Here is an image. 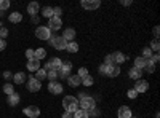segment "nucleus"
<instances>
[{
	"instance_id": "nucleus-41",
	"label": "nucleus",
	"mask_w": 160,
	"mask_h": 118,
	"mask_svg": "<svg viewBox=\"0 0 160 118\" xmlns=\"http://www.w3.org/2000/svg\"><path fill=\"white\" fill-rule=\"evenodd\" d=\"M7 35H8V29H5V27H0V38H7Z\"/></svg>"
},
{
	"instance_id": "nucleus-44",
	"label": "nucleus",
	"mask_w": 160,
	"mask_h": 118,
	"mask_svg": "<svg viewBox=\"0 0 160 118\" xmlns=\"http://www.w3.org/2000/svg\"><path fill=\"white\" fill-rule=\"evenodd\" d=\"M127 96H128L130 99H135V97L138 96V93H136V91H135V89H130V91H128V93H127Z\"/></svg>"
},
{
	"instance_id": "nucleus-8",
	"label": "nucleus",
	"mask_w": 160,
	"mask_h": 118,
	"mask_svg": "<svg viewBox=\"0 0 160 118\" xmlns=\"http://www.w3.org/2000/svg\"><path fill=\"white\" fill-rule=\"evenodd\" d=\"M40 88H42V82H38L35 77H31L28 82V89L31 93H37V91H40Z\"/></svg>"
},
{
	"instance_id": "nucleus-4",
	"label": "nucleus",
	"mask_w": 160,
	"mask_h": 118,
	"mask_svg": "<svg viewBox=\"0 0 160 118\" xmlns=\"http://www.w3.org/2000/svg\"><path fill=\"white\" fill-rule=\"evenodd\" d=\"M50 43H51L53 48H56V50H59V51H61V50H66V45H68V42H66L61 35H51Z\"/></svg>"
},
{
	"instance_id": "nucleus-7",
	"label": "nucleus",
	"mask_w": 160,
	"mask_h": 118,
	"mask_svg": "<svg viewBox=\"0 0 160 118\" xmlns=\"http://www.w3.org/2000/svg\"><path fill=\"white\" fill-rule=\"evenodd\" d=\"M80 5H82V8H85V10L93 11V10H98L101 7V2L99 0H82Z\"/></svg>"
},
{
	"instance_id": "nucleus-51",
	"label": "nucleus",
	"mask_w": 160,
	"mask_h": 118,
	"mask_svg": "<svg viewBox=\"0 0 160 118\" xmlns=\"http://www.w3.org/2000/svg\"><path fill=\"white\" fill-rule=\"evenodd\" d=\"M31 21H32L34 24H37V22H38V16H31Z\"/></svg>"
},
{
	"instance_id": "nucleus-46",
	"label": "nucleus",
	"mask_w": 160,
	"mask_h": 118,
	"mask_svg": "<svg viewBox=\"0 0 160 118\" xmlns=\"http://www.w3.org/2000/svg\"><path fill=\"white\" fill-rule=\"evenodd\" d=\"M120 5H123V7H130V5H131V0H120Z\"/></svg>"
},
{
	"instance_id": "nucleus-28",
	"label": "nucleus",
	"mask_w": 160,
	"mask_h": 118,
	"mask_svg": "<svg viewBox=\"0 0 160 118\" xmlns=\"http://www.w3.org/2000/svg\"><path fill=\"white\" fill-rule=\"evenodd\" d=\"M35 78H37L38 82L45 80V78H47V70H45V69H38V70L35 72Z\"/></svg>"
},
{
	"instance_id": "nucleus-14",
	"label": "nucleus",
	"mask_w": 160,
	"mask_h": 118,
	"mask_svg": "<svg viewBox=\"0 0 160 118\" xmlns=\"http://www.w3.org/2000/svg\"><path fill=\"white\" fill-rule=\"evenodd\" d=\"M66 42H74V38H75V31L72 27H68V29H64L62 35H61Z\"/></svg>"
},
{
	"instance_id": "nucleus-25",
	"label": "nucleus",
	"mask_w": 160,
	"mask_h": 118,
	"mask_svg": "<svg viewBox=\"0 0 160 118\" xmlns=\"http://www.w3.org/2000/svg\"><path fill=\"white\" fill-rule=\"evenodd\" d=\"M24 80H26V75H24L22 72H18V73L13 75V82H15L16 85H22Z\"/></svg>"
},
{
	"instance_id": "nucleus-22",
	"label": "nucleus",
	"mask_w": 160,
	"mask_h": 118,
	"mask_svg": "<svg viewBox=\"0 0 160 118\" xmlns=\"http://www.w3.org/2000/svg\"><path fill=\"white\" fill-rule=\"evenodd\" d=\"M45 56H47V50H45V48H37V50H34V58H35L37 61H42Z\"/></svg>"
},
{
	"instance_id": "nucleus-17",
	"label": "nucleus",
	"mask_w": 160,
	"mask_h": 118,
	"mask_svg": "<svg viewBox=\"0 0 160 118\" xmlns=\"http://www.w3.org/2000/svg\"><path fill=\"white\" fill-rule=\"evenodd\" d=\"M26 65H28V70H31V72H37V70L40 69V61H37V59L34 58V59H29Z\"/></svg>"
},
{
	"instance_id": "nucleus-24",
	"label": "nucleus",
	"mask_w": 160,
	"mask_h": 118,
	"mask_svg": "<svg viewBox=\"0 0 160 118\" xmlns=\"http://www.w3.org/2000/svg\"><path fill=\"white\" fill-rule=\"evenodd\" d=\"M10 22H13V24H18V22H21L22 21V15L21 13H18V11H15V13H10Z\"/></svg>"
},
{
	"instance_id": "nucleus-48",
	"label": "nucleus",
	"mask_w": 160,
	"mask_h": 118,
	"mask_svg": "<svg viewBox=\"0 0 160 118\" xmlns=\"http://www.w3.org/2000/svg\"><path fill=\"white\" fill-rule=\"evenodd\" d=\"M61 118H74V113H71V112H64Z\"/></svg>"
},
{
	"instance_id": "nucleus-5",
	"label": "nucleus",
	"mask_w": 160,
	"mask_h": 118,
	"mask_svg": "<svg viewBox=\"0 0 160 118\" xmlns=\"http://www.w3.org/2000/svg\"><path fill=\"white\" fill-rule=\"evenodd\" d=\"M61 64H62V61L59 59V58H51L45 65H43V69L48 72V70H59L61 69Z\"/></svg>"
},
{
	"instance_id": "nucleus-9",
	"label": "nucleus",
	"mask_w": 160,
	"mask_h": 118,
	"mask_svg": "<svg viewBox=\"0 0 160 118\" xmlns=\"http://www.w3.org/2000/svg\"><path fill=\"white\" fill-rule=\"evenodd\" d=\"M133 89H135L138 94H139V93H146V91L149 89V83L146 82V80H142V78H139V80H136L135 88H133Z\"/></svg>"
},
{
	"instance_id": "nucleus-34",
	"label": "nucleus",
	"mask_w": 160,
	"mask_h": 118,
	"mask_svg": "<svg viewBox=\"0 0 160 118\" xmlns=\"http://www.w3.org/2000/svg\"><path fill=\"white\" fill-rule=\"evenodd\" d=\"M142 58H146V59H151L152 58V50L149 48V46H146L144 50H142V54H141Z\"/></svg>"
},
{
	"instance_id": "nucleus-6",
	"label": "nucleus",
	"mask_w": 160,
	"mask_h": 118,
	"mask_svg": "<svg viewBox=\"0 0 160 118\" xmlns=\"http://www.w3.org/2000/svg\"><path fill=\"white\" fill-rule=\"evenodd\" d=\"M71 70H72V62L64 61V62L61 64V69L58 70V73H59L61 78H68V77L71 75Z\"/></svg>"
},
{
	"instance_id": "nucleus-3",
	"label": "nucleus",
	"mask_w": 160,
	"mask_h": 118,
	"mask_svg": "<svg viewBox=\"0 0 160 118\" xmlns=\"http://www.w3.org/2000/svg\"><path fill=\"white\" fill-rule=\"evenodd\" d=\"M35 37L38 40H50L51 38V31L47 27V26H38L35 29Z\"/></svg>"
},
{
	"instance_id": "nucleus-53",
	"label": "nucleus",
	"mask_w": 160,
	"mask_h": 118,
	"mask_svg": "<svg viewBox=\"0 0 160 118\" xmlns=\"http://www.w3.org/2000/svg\"><path fill=\"white\" fill-rule=\"evenodd\" d=\"M0 27H2V22H0Z\"/></svg>"
},
{
	"instance_id": "nucleus-19",
	"label": "nucleus",
	"mask_w": 160,
	"mask_h": 118,
	"mask_svg": "<svg viewBox=\"0 0 160 118\" xmlns=\"http://www.w3.org/2000/svg\"><path fill=\"white\" fill-rule=\"evenodd\" d=\"M128 75H130V78H133V80H139V78L142 77V70L141 69H136V67H131L130 69V72H128Z\"/></svg>"
},
{
	"instance_id": "nucleus-39",
	"label": "nucleus",
	"mask_w": 160,
	"mask_h": 118,
	"mask_svg": "<svg viewBox=\"0 0 160 118\" xmlns=\"http://www.w3.org/2000/svg\"><path fill=\"white\" fill-rule=\"evenodd\" d=\"M61 15H62V10L59 7L53 8V16H55V18H61Z\"/></svg>"
},
{
	"instance_id": "nucleus-33",
	"label": "nucleus",
	"mask_w": 160,
	"mask_h": 118,
	"mask_svg": "<svg viewBox=\"0 0 160 118\" xmlns=\"http://www.w3.org/2000/svg\"><path fill=\"white\" fill-rule=\"evenodd\" d=\"M144 70H146V72H149V73H152V72L155 70V64H154V62H151V59H148V64H146Z\"/></svg>"
},
{
	"instance_id": "nucleus-15",
	"label": "nucleus",
	"mask_w": 160,
	"mask_h": 118,
	"mask_svg": "<svg viewBox=\"0 0 160 118\" xmlns=\"http://www.w3.org/2000/svg\"><path fill=\"white\" fill-rule=\"evenodd\" d=\"M120 73V65L117 64H112V65H108V73H106V77H118Z\"/></svg>"
},
{
	"instance_id": "nucleus-27",
	"label": "nucleus",
	"mask_w": 160,
	"mask_h": 118,
	"mask_svg": "<svg viewBox=\"0 0 160 118\" xmlns=\"http://www.w3.org/2000/svg\"><path fill=\"white\" fill-rule=\"evenodd\" d=\"M66 50L69 51V53H77L78 51V45L75 42H68V45H66Z\"/></svg>"
},
{
	"instance_id": "nucleus-16",
	"label": "nucleus",
	"mask_w": 160,
	"mask_h": 118,
	"mask_svg": "<svg viewBox=\"0 0 160 118\" xmlns=\"http://www.w3.org/2000/svg\"><path fill=\"white\" fill-rule=\"evenodd\" d=\"M68 83H69V86H74V88H77V86H80L82 85V78H80L78 75H69L68 77Z\"/></svg>"
},
{
	"instance_id": "nucleus-23",
	"label": "nucleus",
	"mask_w": 160,
	"mask_h": 118,
	"mask_svg": "<svg viewBox=\"0 0 160 118\" xmlns=\"http://www.w3.org/2000/svg\"><path fill=\"white\" fill-rule=\"evenodd\" d=\"M146 64H148V59H146V58H142V56H138L136 59H135V67L136 69H144L146 67Z\"/></svg>"
},
{
	"instance_id": "nucleus-49",
	"label": "nucleus",
	"mask_w": 160,
	"mask_h": 118,
	"mask_svg": "<svg viewBox=\"0 0 160 118\" xmlns=\"http://www.w3.org/2000/svg\"><path fill=\"white\" fill-rule=\"evenodd\" d=\"M158 59H160V58H158V54H152V58H151V62L157 64V62H158Z\"/></svg>"
},
{
	"instance_id": "nucleus-52",
	"label": "nucleus",
	"mask_w": 160,
	"mask_h": 118,
	"mask_svg": "<svg viewBox=\"0 0 160 118\" xmlns=\"http://www.w3.org/2000/svg\"><path fill=\"white\" fill-rule=\"evenodd\" d=\"M3 15H5V13H3L2 10H0V16H3Z\"/></svg>"
},
{
	"instance_id": "nucleus-1",
	"label": "nucleus",
	"mask_w": 160,
	"mask_h": 118,
	"mask_svg": "<svg viewBox=\"0 0 160 118\" xmlns=\"http://www.w3.org/2000/svg\"><path fill=\"white\" fill-rule=\"evenodd\" d=\"M62 107L66 112H71V113H75L78 110V99L74 97V96H66L62 99Z\"/></svg>"
},
{
	"instance_id": "nucleus-42",
	"label": "nucleus",
	"mask_w": 160,
	"mask_h": 118,
	"mask_svg": "<svg viewBox=\"0 0 160 118\" xmlns=\"http://www.w3.org/2000/svg\"><path fill=\"white\" fill-rule=\"evenodd\" d=\"M3 78H5V80H13V73L10 72V70H5L3 72V75H2Z\"/></svg>"
},
{
	"instance_id": "nucleus-37",
	"label": "nucleus",
	"mask_w": 160,
	"mask_h": 118,
	"mask_svg": "<svg viewBox=\"0 0 160 118\" xmlns=\"http://www.w3.org/2000/svg\"><path fill=\"white\" fill-rule=\"evenodd\" d=\"M88 73H90V72H88V69H85V67H80V69H78V73H77V75H78L80 78H83V77H87Z\"/></svg>"
},
{
	"instance_id": "nucleus-45",
	"label": "nucleus",
	"mask_w": 160,
	"mask_h": 118,
	"mask_svg": "<svg viewBox=\"0 0 160 118\" xmlns=\"http://www.w3.org/2000/svg\"><path fill=\"white\" fill-rule=\"evenodd\" d=\"M88 115H91V116H98V115H99V110L95 107V109H91V110L88 112Z\"/></svg>"
},
{
	"instance_id": "nucleus-43",
	"label": "nucleus",
	"mask_w": 160,
	"mask_h": 118,
	"mask_svg": "<svg viewBox=\"0 0 160 118\" xmlns=\"http://www.w3.org/2000/svg\"><path fill=\"white\" fill-rule=\"evenodd\" d=\"M26 58H28V61L29 59H34V50L32 48H29L28 51H26Z\"/></svg>"
},
{
	"instance_id": "nucleus-21",
	"label": "nucleus",
	"mask_w": 160,
	"mask_h": 118,
	"mask_svg": "<svg viewBox=\"0 0 160 118\" xmlns=\"http://www.w3.org/2000/svg\"><path fill=\"white\" fill-rule=\"evenodd\" d=\"M112 58H114V62L118 65V64H122V62H125L127 61V56L123 54V53H120V51H115V53L112 54Z\"/></svg>"
},
{
	"instance_id": "nucleus-38",
	"label": "nucleus",
	"mask_w": 160,
	"mask_h": 118,
	"mask_svg": "<svg viewBox=\"0 0 160 118\" xmlns=\"http://www.w3.org/2000/svg\"><path fill=\"white\" fill-rule=\"evenodd\" d=\"M104 64H106V65H112V64H115V62H114L112 54H108V56L104 58Z\"/></svg>"
},
{
	"instance_id": "nucleus-32",
	"label": "nucleus",
	"mask_w": 160,
	"mask_h": 118,
	"mask_svg": "<svg viewBox=\"0 0 160 118\" xmlns=\"http://www.w3.org/2000/svg\"><path fill=\"white\" fill-rule=\"evenodd\" d=\"M90 115H88V112H85V110H82V109H78L75 113H74V118H88Z\"/></svg>"
},
{
	"instance_id": "nucleus-36",
	"label": "nucleus",
	"mask_w": 160,
	"mask_h": 118,
	"mask_svg": "<svg viewBox=\"0 0 160 118\" xmlns=\"http://www.w3.org/2000/svg\"><path fill=\"white\" fill-rule=\"evenodd\" d=\"M7 8H10V0H0V10L5 11Z\"/></svg>"
},
{
	"instance_id": "nucleus-31",
	"label": "nucleus",
	"mask_w": 160,
	"mask_h": 118,
	"mask_svg": "<svg viewBox=\"0 0 160 118\" xmlns=\"http://www.w3.org/2000/svg\"><path fill=\"white\" fill-rule=\"evenodd\" d=\"M42 15H43L45 18H48V19L53 18V8H51V7H45V8L42 10Z\"/></svg>"
},
{
	"instance_id": "nucleus-2",
	"label": "nucleus",
	"mask_w": 160,
	"mask_h": 118,
	"mask_svg": "<svg viewBox=\"0 0 160 118\" xmlns=\"http://www.w3.org/2000/svg\"><path fill=\"white\" fill-rule=\"evenodd\" d=\"M78 107L82 109V110H85V112H90L91 109L96 107V102H95V99H93V97L85 96V97H82V99L78 101Z\"/></svg>"
},
{
	"instance_id": "nucleus-11",
	"label": "nucleus",
	"mask_w": 160,
	"mask_h": 118,
	"mask_svg": "<svg viewBox=\"0 0 160 118\" xmlns=\"http://www.w3.org/2000/svg\"><path fill=\"white\" fill-rule=\"evenodd\" d=\"M48 91L51 94H61L62 93V85L59 82H50L48 83Z\"/></svg>"
},
{
	"instance_id": "nucleus-12",
	"label": "nucleus",
	"mask_w": 160,
	"mask_h": 118,
	"mask_svg": "<svg viewBox=\"0 0 160 118\" xmlns=\"http://www.w3.org/2000/svg\"><path fill=\"white\" fill-rule=\"evenodd\" d=\"M24 115H28L29 118H37V116H40V109L37 106H29L24 109Z\"/></svg>"
},
{
	"instance_id": "nucleus-18",
	"label": "nucleus",
	"mask_w": 160,
	"mask_h": 118,
	"mask_svg": "<svg viewBox=\"0 0 160 118\" xmlns=\"http://www.w3.org/2000/svg\"><path fill=\"white\" fill-rule=\"evenodd\" d=\"M19 101H21V97H19V94H18V93H13V94H10V96L7 97L8 106H11V107L18 106V102H19Z\"/></svg>"
},
{
	"instance_id": "nucleus-26",
	"label": "nucleus",
	"mask_w": 160,
	"mask_h": 118,
	"mask_svg": "<svg viewBox=\"0 0 160 118\" xmlns=\"http://www.w3.org/2000/svg\"><path fill=\"white\" fill-rule=\"evenodd\" d=\"M47 78H48L50 82H56L58 78H59L58 70H48V72H47Z\"/></svg>"
},
{
	"instance_id": "nucleus-47",
	"label": "nucleus",
	"mask_w": 160,
	"mask_h": 118,
	"mask_svg": "<svg viewBox=\"0 0 160 118\" xmlns=\"http://www.w3.org/2000/svg\"><path fill=\"white\" fill-rule=\"evenodd\" d=\"M7 48V42L5 40H2V38H0V51H3Z\"/></svg>"
},
{
	"instance_id": "nucleus-50",
	"label": "nucleus",
	"mask_w": 160,
	"mask_h": 118,
	"mask_svg": "<svg viewBox=\"0 0 160 118\" xmlns=\"http://www.w3.org/2000/svg\"><path fill=\"white\" fill-rule=\"evenodd\" d=\"M158 34H160V29H158V26H155V27H154V37L158 38Z\"/></svg>"
},
{
	"instance_id": "nucleus-40",
	"label": "nucleus",
	"mask_w": 160,
	"mask_h": 118,
	"mask_svg": "<svg viewBox=\"0 0 160 118\" xmlns=\"http://www.w3.org/2000/svg\"><path fill=\"white\" fill-rule=\"evenodd\" d=\"M99 73L106 77V73H108V65H106V64H101L99 65Z\"/></svg>"
},
{
	"instance_id": "nucleus-13",
	"label": "nucleus",
	"mask_w": 160,
	"mask_h": 118,
	"mask_svg": "<svg viewBox=\"0 0 160 118\" xmlns=\"http://www.w3.org/2000/svg\"><path fill=\"white\" fill-rule=\"evenodd\" d=\"M117 116H118V118H133V115H131V109L127 107V106L118 107V110H117Z\"/></svg>"
},
{
	"instance_id": "nucleus-29",
	"label": "nucleus",
	"mask_w": 160,
	"mask_h": 118,
	"mask_svg": "<svg viewBox=\"0 0 160 118\" xmlns=\"http://www.w3.org/2000/svg\"><path fill=\"white\" fill-rule=\"evenodd\" d=\"M93 83H95V80H93V77H91L90 73H88L87 77L82 78V85H83V86H91Z\"/></svg>"
},
{
	"instance_id": "nucleus-20",
	"label": "nucleus",
	"mask_w": 160,
	"mask_h": 118,
	"mask_svg": "<svg viewBox=\"0 0 160 118\" xmlns=\"http://www.w3.org/2000/svg\"><path fill=\"white\" fill-rule=\"evenodd\" d=\"M38 10H40V7H38V3H37V2H31V3L28 5V13H29L31 16H37Z\"/></svg>"
},
{
	"instance_id": "nucleus-30",
	"label": "nucleus",
	"mask_w": 160,
	"mask_h": 118,
	"mask_svg": "<svg viewBox=\"0 0 160 118\" xmlns=\"http://www.w3.org/2000/svg\"><path fill=\"white\" fill-rule=\"evenodd\" d=\"M3 93H5L7 96H10V94L15 93V88H13L11 83H5V85H3Z\"/></svg>"
},
{
	"instance_id": "nucleus-35",
	"label": "nucleus",
	"mask_w": 160,
	"mask_h": 118,
	"mask_svg": "<svg viewBox=\"0 0 160 118\" xmlns=\"http://www.w3.org/2000/svg\"><path fill=\"white\" fill-rule=\"evenodd\" d=\"M152 51H158L160 50V42H158V38H154V40L151 42V46H149Z\"/></svg>"
},
{
	"instance_id": "nucleus-10",
	"label": "nucleus",
	"mask_w": 160,
	"mask_h": 118,
	"mask_svg": "<svg viewBox=\"0 0 160 118\" xmlns=\"http://www.w3.org/2000/svg\"><path fill=\"white\" fill-rule=\"evenodd\" d=\"M61 26H62L61 18H55V16L50 18V21H48V29H50V31H59Z\"/></svg>"
}]
</instances>
